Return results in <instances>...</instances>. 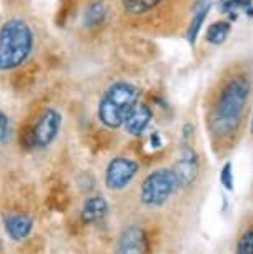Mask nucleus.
<instances>
[{
  "instance_id": "1",
  "label": "nucleus",
  "mask_w": 253,
  "mask_h": 254,
  "mask_svg": "<svg viewBox=\"0 0 253 254\" xmlns=\"http://www.w3.org/2000/svg\"><path fill=\"white\" fill-rule=\"evenodd\" d=\"M252 78L248 71L228 68L218 75L205 98V125L212 148L220 153L230 151L240 140L252 102Z\"/></svg>"
},
{
  "instance_id": "2",
  "label": "nucleus",
  "mask_w": 253,
  "mask_h": 254,
  "mask_svg": "<svg viewBox=\"0 0 253 254\" xmlns=\"http://www.w3.org/2000/svg\"><path fill=\"white\" fill-rule=\"evenodd\" d=\"M35 35L20 17L8 18L0 27V71H10L22 66L32 55Z\"/></svg>"
},
{
  "instance_id": "3",
  "label": "nucleus",
  "mask_w": 253,
  "mask_h": 254,
  "mask_svg": "<svg viewBox=\"0 0 253 254\" xmlns=\"http://www.w3.org/2000/svg\"><path fill=\"white\" fill-rule=\"evenodd\" d=\"M140 88L130 81H113L100 97L97 107L98 122L108 130L122 128L133 107L140 102Z\"/></svg>"
},
{
  "instance_id": "4",
  "label": "nucleus",
  "mask_w": 253,
  "mask_h": 254,
  "mask_svg": "<svg viewBox=\"0 0 253 254\" xmlns=\"http://www.w3.org/2000/svg\"><path fill=\"white\" fill-rule=\"evenodd\" d=\"M180 191L178 180L171 166H162L150 171L140 185V203L147 209H159Z\"/></svg>"
},
{
  "instance_id": "5",
  "label": "nucleus",
  "mask_w": 253,
  "mask_h": 254,
  "mask_svg": "<svg viewBox=\"0 0 253 254\" xmlns=\"http://www.w3.org/2000/svg\"><path fill=\"white\" fill-rule=\"evenodd\" d=\"M185 3L187 0H120L122 10L127 18L137 22H152L154 17H159L162 13L169 12V15L173 13V3Z\"/></svg>"
},
{
  "instance_id": "6",
  "label": "nucleus",
  "mask_w": 253,
  "mask_h": 254,
  "mask_svg": "<svg viewBox=\"0 0 253 254\" xmlns=\"http://www.w3.org/2000/svg\"><path fill=\"white\" fill-rule=\"evenodd\" d=\"M140 171L138 161L132 160L128 156H115L108 161L105 168L103 181L107 190L110 191H123L128 185L135 180V176Z\"/></svg>"
},
{
  "instance_id": "7",
  "label": "nucleus",
  "mask_w": 253,
  "mask_h": 254,
  "mask_svg": "<svg viewBox=\"0 0 253 254\" xmlns=\"http://www.w3.org/2000/svg\"><path fill=\"white\" fill-rule=\"evenodd\" d=\"M62 128V113L55 108H47L45 112L37 118L35 125L30 130V145L33 148H44L50 146L57 140Z\"/></svg>"
},
{
  "instance_id": "8",
  "label": "nucleus",
  "mask_w": 253,
  "mask_h": 254,
  "mask_svg": "<svg viewBox=\"0 0 253 254\" xmlns=\"http://www.w3.org/2000/svg\"><path fill=\"white\" fill-rule=\"evenodd\" d=\"M178 180L180 190H188L197 183L200 176V156L190 143H183L175 165L171 166Z\"/></svg>"
},
{
  "instance_id": "9",
  "label": "nucleus",
  "mask_w": 253,
  "mask_h": 254,
  "mask_svg": "<svg viewBox=\"0 0 253 254\" xmlns=\"http://www.w3.org/2000/svg\"><path fill=\"white\" fill-rule=\"evenodd\" d=\"M149 236L137 224L123 228L117 241L115 254H149Z\"/></svg>"
},
{
  "instance_id": "10",
  "label": "nucleus",
  "mask_w": 253,
  "mask_h": 254,
  "mask_svg": "<svg viewBox=\"0 0 253 254\" xmlns=\"http://www.w3.org/2000/svg\"><path fill=\"white\" fill-rule=\"evenodd\" d=\"M152 118H154V112H152L150 105L145 102H138L130 115L125 120V131L132 136H140L143 131L149 128V125L152 123Z\"/></svg>"
},
{
  "instance_id": "11",
  "label": "nucleus",
  "mask_w": 253,
  "mask_h": 254,
  "mask_svg": "<svg viewBox=\"0 0 253 254\" xmlns=\"http://www.w3.org/2000/svg\"><path fill=\"white\" fill-rule=\"evenodd\" d=\"M108 211H110L108 201L103 196L93 194L84 201L82 209H80V219H82L84 224H95L103 221L107 218Z\"/></svg>"
},
{
  "instance_id": "12",
  "label": "nucleus",
  "mask_w": 253,
  "mask_h": 254,
  "mask_svg": "<svg viewBox=\"0 0 253 254\" xmlns=\"http://www.w3.org/2000/svg\"><path fill=\"white\" fill-rule=\"evenodd\" d=\"M3 229H5L7 236L12 241H23L30 236L33 229V219L28 214L17 213V214H8L3 218Z\"/></svg>"
},
{
  "instance_id": "13",
  "label": "nucleus",
  "mask_w": 253,
  "mask_h": 254,
  "mask_svg": "<svg viewBox=\"0 0 253 254\" xmlns=\"http://www.w3.org/2000/svg\"><path fill=\"white\" fill-rule=\"evenodd\" d=\"M210 8H212V0H195V3L192 5V17L187 23V35H185L192 47L197 44L198 33L202 30L203 22L207 20Z\"/></svg>"
},
{
  "instance_id": "14",
  "label": "nucleus",
  "mask_w": 253,
  "mask_h": 254,
  "mask_svg": "<svg viewBox=\"0 0 253 254\" xmlns=\"http://www.w3.org/2000/svg\"><path fill=\"white\" fill-rule=\"evenodd\" d=\"M230 32H232L230 20H215L207 27V32H205V42L212 47H220L227 42Z\"/></svg>"
},
{
  "instance_id": "15",
  "label": "nucleus",
  "mask_w": 253,
  "mask_h": 254,
  "mask_svg": "<svg viewBox=\"0 0 253 254\" xmlns=\"http://www.w3.org/2000/svg\"><path fill=\"white\" fill-rule=\"evenodd\" d=\"M218 10L230 17V22L240 13L253 17V0H218Z\"/></svg>"
},
{
  "instance_id": "16",
  "label": "nucleus",
  "mask_w": 253,
  "mask_h": 254,
  "mask_svg": "<svg viewBox=\"0 0 253 254\" xmlns=\"http://www.w3.org/2000/svg\"><path fill=\"white\" fill-rule=\"evenodd\" d=\"M107 18V7L102 0H93L90 2L84 13V25L87 28L100 27Z\"/></svg>"
},
{
  "instance_id": "17",
  "label": "nucleus",
  "mask_w": 253,
  "mask_h": 254,
  "mask_svg": "<svg viewBox=\"0 0 253 254\" xmlns=\"http://www.w3.org/2000/svg\"><path fill=\"white\" fill-rule=\"evenodd\" d=\"M235 254H253V221H248L238 231Z\"/></svg>"
},
{
  "instance_id": "18",
  "label": "nucleus",
  "mask_w": 253,
  "mask_h": 254,
  "mask_svg": "<svg viewBox=\"0 0 253 254\" xmlns=\"http://www.w3.org/2000/svg\"><path fill=\"white\" fill-rule=\"evenodd\" d=\"M220 185L228 193H232L235 190V176H233V168L230 161H227L220 170Z\"/></svg>"
},
{
  "instance_id": "19",
  "label": "nucleus",
  "mask_w": 253,
  "mask_h": 254,
  "mask_svg": "<svg viewBox=\"0 0 253 254\" xmlns=\"http://www.w3.org/2000/svg\"><path fill=\"white\" fill-rule=\"evenodd\" d=\"M8 131H10V122H8V117L5 115V112L0 110V145L7 141Z\"/></svg>"
},
{
  "instance_id": "20",
  "label": "nucleus",
  "mask_w": 253,
  "mask_h": 254,
  "mask_svg": "<svg viewBox=\"0 0 253 254\" xmlns=\"http://www.w3.org/2000/svg\"><path fill=\"white\" fill-rule=\"evenodd\" d=\"M250 135L253 136V113H252V120H250Z\"/></svg>"
},
{
  "instance_id": "21",
  "label": "nucleus",
  "mask_w": 253,
  "mask_h": 254,
  "mask_svg": "<svg viewBox=\"0 0 253 254\" xmlns=\"http://www.w3.org/2000/svg\"><path fill=\"white\" fill-rule=\"evenodd\" d=\"M62 2H67V0H62Z\"/></svg>"
}]
</instances>
